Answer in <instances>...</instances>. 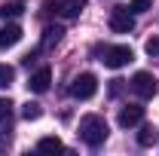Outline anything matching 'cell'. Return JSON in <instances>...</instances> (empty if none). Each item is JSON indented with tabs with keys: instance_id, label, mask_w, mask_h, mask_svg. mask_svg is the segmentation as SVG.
<instances>
[{
	"instance_id": "4fadbf2b",
	"label": "cell",
	"mask_w": 159,
	"mask_h": 156,
	"mask_svg": "<svg viewBox=\"0 0 159 156\" xmlns=\"http://www.w3.org/2000/svg\"><path fill=\"white\" fill-rule=\"evenodd\" d=\"M12 80H16V71H12L9 64H0V89H9Z\"/></svg>"
},
{
	"instance_id": "e0dca14e",
	"label": "cell",
	"mask_w": 159,
	"mask_h": 156,
	"mask_svg": "<svg viewBox=\"0 0 159 156\" xmlns=\"http://www.w3.org/2000/svg\"><path fill=\"white\" fill-rule=\"evenodd\" d=\"M129 9H132L135 16H141V12H147V9H150V0H132V3H129Z\"/></svg>"
},
{
	"instance_id": "6da1fadb",
	"label": "cell",
	"mask_w": 159,
	"mask_h": 156,
	"mask_svg": "<svg viewBox=\"0 0 159 156\" xmlns=\"http://www.w3.org/2000/svg\"><path fill=\"white\" fill-rule=\"evenodd\" d=\"M107 119L98 117V113H86V117L80 119V138H83V144H89V147H101L104 141H107Z\"/></svg>"
},
{
	"instance_id": "ac0fdd59",
	"label": "cell",
	"mask_w": 159,
	"mask_h": 156,
	"mask_svg": "<svg viewBox=\"0 0 159 156\" xmlns=\"http://www.w3.org/2000/svg\"><path fill=\"white\" fill-rule=\"evenodd\" d=\"M144 49H147V55H159V37H150Z\"/></svg>"
},
{
	"instance_id": "8fae6325",
	"label": "cell",
	"mask_w": 159,
	"mask_h": 156,
	"mask_svg": "<svg viewBox=\"0 0 159 156\" xmlns=\"http://www.w3.org/2000/svg\"><path fill=\"white\" fill-rule=\"evenodd\" d=\"M37 150H43V153H58V150H64V144H61L58 138H40L37 141Z\"/></svg>"
},
{
	"instance_id": "7c38bea8",
	"label": "cell",
	"mask_w": 159,
	"mask_h": 156,
	"mask_svg": "<svg viewBox=\"0 0 159 156\" xmlns=\"http://www.w3.org/2000/svg\"><path fill=\"white\" fill-rule=\"evenodd\" d=\"M21 117H25V119H40V117H43V107H40L37 101H28V104L21 107Z\"/></svg>"
},
{
	"instance_id": "8992f818",
	"label": "cell",
	"mask_w": 159,
	"mask_h": 156,
	"mask_svg": "<svg viewBox=\"0 0 159 156\" xmlns=\"http://www.w3.org/2000/svg\"><path fill=\"white\" fill-rule=\"evenodd\" d=\"M19 40H21V28L16 21H6V25L0 28V52H3V49H12Z\"/></svg>"
},
{
	"instance_id": "3957f363",
	"label": "cell",
	"mask_w": 159,
	"mask_h": 156,
	"mask_svg": "<svg viewBox=\"0 0 159 156\" xmlns=\"http://www.w3.org/2000/svg\"><path fill=\"white\" fill-rule=\"evenodd\" d=\"M95 92H98V77L95 74H80V77H74V83H70V95L74 98L89 101Z\"/></svg>"
},
{
	"instance_id": "7a4b0ae2",
	"label": "cell",
	"mask_w": 159,
	"mask_h": 156,
	"mask_svg": "<svg viewBox=\"0 0 159 156\" xmlns=\"http://www.w3.org/2000/svg\"><path fill=\"white\" fill-rule=\"evenodd\" d=\"M101 61L107 64V67H125L129 61H135V52H132V46H104V52H101Z\"/></svg>"
},
{
	"instance_id": "2e32d148",
	"label": "cell",
	"mask_w": 159,
	"mask_h": 156,
	"mask_svg": "<svg viewBox=\"0 0 159 156\" xmlns=\"http://www.w3.org/2000/svg\"><path fill=\"white\" fill-rule=\"evenodd\" d=\"M9 119H12V104H9L6 98H0V122L9 126Z\"/></svg>"
},
{
	"instance_id": "30bf717a",
	"label": "cell",
	"mask_w": 159,
	"mask_h": 156,
	"mask_svg": "<svg viewBox=\"0 0 159 156\" xmlns=\"http://www.w3.org/2000/svg\"><path fill=\"white\" fill-rule=\"evenodd\" d=\"M156 141H159V132L153 126H141V132H138V144L141 147H153Z\"/></svg>"
},
{
	"instance_id": "52a82bcc",
	"label": "cell",
	"mask_w": 159,
	"mask_h": 156,
	"mask_svg": "<svg viewBox=\"0 0 159 156\" xmlns=\"http://www.w3.org/2000/svg\"><path fill=\"white\" fill-rule=\"evenodd\" d=\"M141 122H144V107L129 104V107L119 110V126H122V129H132V126H141Z\"/></svg>"
},
{
	"instance_id": "5bb4252c",
	"label": "cell",
	"mask_w": 159,
	"mask_h": 156,
	"mask_svg": "<svg viewBox=\"0 0 159 156\" xmlns=\"http://www.w3.org/2000/svg\"><path fill=\"white\" fill-rule=\"evenodd\" d=\"M21 9H25L21 3H6V6L0 9V16H3V19H16V16H21Z\"/></svg>"
},
{
	"instance_id": "5b68a950",
	"label": "cell",
	"mask_w": 159,
	"mask_h": 156,
	"mask_svg": "<svg viewBox=\"0 0 159 156\" xmlns=\"http://www.w3.org/2000/svg\"><path fill=\"white\" fill-rule=\"evenodd\" d=\"M132 28H135V12H132L129 6L110 9V31H113V34H129Z\"/></svg>"
},
{
	"instance_id": "9a60e30c",
	"label": "cell",
	"mask_w": 159,
	"mask_h": 156,
	"mask_svg": "<svg viewBox=\"0 0 159 156\" xmlns=\"http://www.w3.org/2000/svg\"><path fill=\"white\" fill-rule=\"evenodd\" d=\"M61 28H46V37H43V46H52V43H58L61 40Z\"/></svg>"
},
{
	"instance_id": "277c9868",
	"label": "cell",
	"mask_w": 159,
	"mask_h": 156,
	"mask_svg": "<svg viewBox=\"0 0 159 156\" xmlns=\"http://www.w3.org/2000/svg\"><path fill=\"white\" fill-rule=\"evenodd\" d=\"M156 89H159V83H156V77H153L150 71H138V74L132 77V92L138 98H153Z\"/></svg>"
},
{
	"instance_id": "9c48e42d",
	"label": "cell",
	"mask_w": 159,
	"mask_h": 156,
	"mask_svg": "<svg viewBox=\"0 0 159 156\" xmlns=\"http://www.w3.org/2000/svg\"><path fill=\"white\" fill-rule=\"evenodd\" d=\"M58 6H61L58 12H61V16H64V19H77L80 12L86 9V0H61Z\"/></svg>"
},
{
	"instance_id": "ba28073f",
	"label": "cell",
	"mask_w": 159,
	"mask_h": 156,
	"mask_svg": "<svg viewBox=\"0 0 159 156\" xmlns=\"http://www.w3.org/2000/svg\"><path fill=\"white\" fill-rule=\"evenodd\" d=\"M49 83H52V71H49V67H40V71H34V74H31L28 89H31V92H37V95H43V92L49 89Z\"/></svg>"
}]
</instances>
